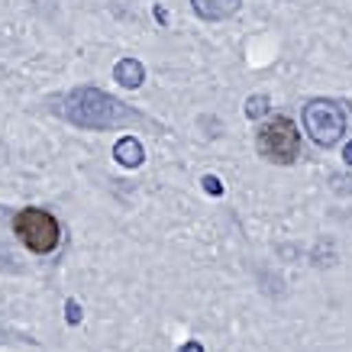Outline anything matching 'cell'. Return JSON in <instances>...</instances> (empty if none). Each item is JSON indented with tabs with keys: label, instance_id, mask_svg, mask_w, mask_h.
<instances>
[{
	"label": "cell",
	"instance_id": "cell-1",
	"mask_svg": "<svg viewBox=\"0 0 352 352\" xmlns=\"http://www.w3.org/2000/svg\"><path fill=\"white\" fill-rule=\"evenodd\" d=\"M58 113L81 129H113L139 120L136 110H129L117 97L104 94L100 87H75V91H68L58 100Z\"/></svg>",
	"mask_w": 352,
	"mask_h": 352
},
{
	"label": "cell",
	"instance_id": "cell-2",
	"mask_svg": "<svg viewBox=\"0 0 352 352\" xmlns=\"http://www.w3.org/2000/svg\"><path fill=\"white\" fill-rule=\"evenodd\" d=\"M300 117H304V129H307V136L314 139L317 146H323V149L340 146V139L352 129L349 104L333 100V97H314V100H307L304 110H300Z\"/></svg>",
	"mask_w": 352,
	"mask_h": 352
},
{
	"label": "cell",
	"instance_id": "cell-3",
	"mask_svg": "<svg viewBox=\"0 0 352 352\" xmlns=\"http://www.w3.org/2000/svg\"><path fill=\"white\" fill-rule=\"evenodd\" d=\"M13 233L20 236V243L36 256H49L62 243V226L43 207H23L20 214L13 217Z\"/></svg>",
	"mask_w": 352,
	"mask_h": 352
},
{
	"label": "cell",
	"instance_id": "cell-4",
	"mask_svg": "<svg viewBox=\"0 0 352 352\" xmlns=\"http://www.w3.org/2000/svg\"><path fill=\"white\" fill-rule=\"evenodd\" d=\"M256 146L262 159L275 162V165H291L300 155V133L288 117H272L258 129Z\"/></svg>",
	"mask_w": 352,
	"mask_h": 352
},
{
	"label": "cell",
	"instance_id": "cell-5",
	"mask_svg": "<svg viewBox=\"0 0 352 352\" xmlns=\"http://www.w3.org/2000/svg\"><path fill=\"white\" fill-rule=\"evenodd\" d=\"M243 0H191L194 13L207 23H220V20H230L236 10H239Z\"/></svg>",
	"mask_w": 352,
	"mask_h": 352
},
{
	"label": "cell",
	"instance_id": "cell-6",
	"mask_svg": "<svg viewBox=\"0 0 352 352\" xmlns=\"http://www.w3.org/2000/svg\"><path fill=\"white\" fill-rule=\"evenodd\" d=\"M113 81L129 87V91H136L146 81V65L139 62V58H120L117 68H113Z\"/></svg>",
	"mask_w": 352,
	"mask_h": 352
},
{
	"label": "cell",
	"instance_id": "cell-7",
	"mask_svg": "<svg viewBox=\"0 0 352 352\" xmlns=\"http://www.w3.org/2000/svg\"><path fill=\"white\" fill-rule=\"evenodd\" d=\"M113 159L123 165V168H139L142 162H146V149H142V142L136 136H123L117 139V146H113Z\"/></svg>",
	"mask_w": 352,
	"mask_h": 352
},
{
	"label": "cell",
	"instance_id": "cell-8",
	"mask_svg": "<svg viewBox=\"0 0 352 352\" xmlns=\"http://www.w3.org/2000/svg\"><path fill=\"white\" fill-rule=\"evenodd\" d=\"M265 110H268V97L265 94H252L249 100H245V117L249 120H258Z\"/></svg>",
	"mask_w": 352,
	"mask_h": 352
},
{
	"label": "cell",
	"instance_id": "cell-9",
	"mask_svg": "<svg viewBox=\"0 0 352 352\" xmlns=\"http://www.w3.org/2000/svg\"><path fill=\"white\" fill-rule=\"evenodd\" d=\"M65 320L72 323V327H78V323H81V304H78L75 298L65 300Z\"/></svg>",
	"mask_w": 352,
	"mask_h": 352
},
{
	"label": "cell",
	"instance_id": "cell-10",
	"mask_svg": "<svg viewBox=\"0 0 352 352\" xmlns=\"http://www.w3.org/2000/svg\"><path fill=\"white\" fill-rule=\"evenodd\" d=\"M201 184H204V191H207V194H214V197H220V194H223V182H220L217 175H204Z\"/></svg>",
	"mask_w": 352,
	"mask_h": 352
},
{
	"label": "cell",
	"instance_id": "cell-11",
	"mask_svg": "<svg viewBox=\"0 0 352 352\" xmlns=\"http://www.w3.org/2000/svg\"><path fill=\"white\" fill-rule=\"evenodd\" d=\"M333 188H336V191H352V175H342V178H333Z\"/></svg>",
	"mask_w": 352,
	"mask_h": 352
},
{
	"label": "cell",
	"instance_id": "cell-12",
	"mask_svg": "<svg viewBox=\"0 0 352 352\" xmlns=\"http://www.w3.org/2000/svg\"><path fill=\"white\" fill-rule=\"evenodd\" d=\"M178 352H204V346H201L197 340H191V342H184V346H182Z\"/></svg>",
	"mask_w": 352,
	"mask_h": 352
},
{
	"label": "cell",
	"instance_id": "cell-13",
	"mask_svg": "<svg viewBox=\"0 0 352 352\" xmlns=\"http://www.w3.org/2000/svg\"><path fill=\"white\" fill-rule=\"evenodd\" d=\"M342 162H346V165H352V139L342 146Z\"/></svg>",
	"mask_w": 352,
	"mask_h": 352
},
{
	"label": "cell",
	"instance_id": "cell-14",
	"mask_svg": "<svg viewBox=\"0 0 352 352\" xmlns=\"http://www.w3.org/2000/svg\"><path fill=\"white\" fill-rule=\"evenodd\" d=\"M155 20L165 26V23H168V10H165V7H155Z\"/></svg>",
	"mask_w": 352,
	"mask_h": 352
}]
</instances>
